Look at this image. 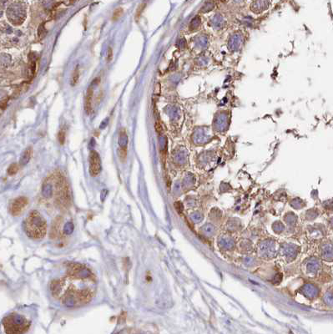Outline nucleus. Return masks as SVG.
Segmentation results:
<instances>
[{"label": "nucleus", "instance_id": "nucleus-6", "mask_svg": "<svg viewBox=\"0 0 333 334\" xmlns=\"http://www.w3.org/2000/svg\"><path fill=\"white\" fill-rule=\"evenodd\" d=\"M32 152H33V149H32V147H29V148L24 151V154H23V156H22V158H21V163H22V164L23 165L26 164V163H28V162L29 161L30 158H31V156H32Z\"/></svg>", "mask_w": 333, "mask_h": 334}, {"label": "nucleus", "instance_id": "nucleus-14", "mask_svg": "<svg viewBox=\"0 0 333 334\" xmlns=\"http://www.w3.org/2000/svg\"><path fill=\"white\" fill-rule=\"evenodd\" d=\"M175 206H176V210L178 211L180 213L183 211V206H182V204H180V202H176V205H175Z\"/></svg>", "mask_w": 333, "mask_h": 334}, {"label": "nucleus", "instance_id": "nucleus-12", "mask_svg": "<svg viewBox=\"0 0 333 334\" xmlns=\"http://www.w3.org/2000/svg\"><path fill=\"white\" fill-rule=\"evenodd\" d=\"M58 140L60 141V145H64V141H65V133L63 131V130L59 132V134H58Z\"/></svg>", "mask_w": 333, "mask_h": 334}, {"label": "nucleus", "instance_id": "nucleus-11", "mask_svg": "<svg viewBox=\"0 0 333 334\" xmlns=\"http://www.w3.org/2000/svg\"><path fill=\"white\" fill-rule=\"evenodd\" d=\"M43 25H44V24H41V25L39 26V29H38V35H39V39H43V38L45 36V33H46V30H45V27H44Z\"/></svg>", "mask_w": 333, "mask_h": 334}, {"label": "nucleus", "instance_id": "nucleus-7", "mask_svg": "<svg viewBox=\"0 0 333 334\" xmlns=\"http://www.w3.org/2000/svg\"><path fill=\"white\" fill-rule=\"evenodd\" d=\"M79 66H76L74 69V71L72 73L71 75V80H70V84H71L72 86H75L76 85V84L78 83L79 81Z\"/></svg>", "mask_w": 333, "mask_h": 334}, {"label": "nucleus", "instance_id": "nucleus-10", "mask_svg": "<svg viewBox=\"0 0 333 334\" xmlns=\"http://www.w3.org/2000/svg\"><path fill=\"white\" fill-rule=\"evenodd\" d=\"M18 165L12 164L10 166H9V170H8V173H9V175L13 176V175H15V174L17 173V172H18Z\"/></svg>", "mask_w": 333, "mask_h": 334}, {"label": "nucleus", "instance_id": "nucleus-5", "mask_svg": "<svg viewBox=\"0 0 333 334\" xmlns=\"http://www.w3.org/2000/svg\"><path fill=\"white\" fill-rule=\"evenodd\" d=\"M93 95H94V89L92 87H89L87 90L86 96L84 99V111L87 115H90L92 113Z\"/></svg>", "mask_w": 333, "mask_h": 334}, {"label": "nucleus", "instance_id": "nucleus-8", "mask_svg": "<svg viewBox=\"0 0 333 334\" xmlns=\"http://www.w3.org/2000/svg\"><path fill=\"white\" fill-rule=\"evenodd\" d=\"M119 159L122 161H125L127 156V149L126 147H120L119 150Z\"/></svg>", "mask_w": 333, "mask_h": 334}, {"label": "nucleus", "instance_id": "nucleus-4", "mask_svg": "<svg viewBox=\"0 0 333 334\" xmlns=\"http://www.w3.org/2000/svg\"><path fill=\"white\" fill-rule=\"evenodd\" d=\"M9 327H7V331L9 332L10 334H18L19 332H22L25 328L24 320L21 317H15L10 320L7 323Z\"/></svg>", "mask_w": 333, "mask_h": 334}, {"label": "nucleus", "instance_id": "nucleus-3", "mask_svg": "<svg viewBox=\"0 0 333 334\" xmlns=\"http://www.w3.org/2000/svg\"><path fill=\"white\" fill-rule=\"evenodd\" d=\"M28 205V199L26 197H18L17 199H15L10 206V212L14 216L20 215L23 212L24 208Z\"/></svg>", "mask_w": 333, "mask_h": 334}, {"label": "nucleus", "instance_id": "nucleus-9", "mask_svg": "<svg viewBox=\"0 0 333 334\" xmlns=\"http://www.w3.org/2000/svg\"><path fill=\"white\" fill-rule=\"evenodd\" d=\"M123 13H124V10H123L122 8H119V9H115V11L113 14V17H112L113 21L118 20L120 18V16L123 14Z\"/></svg>", "mask_w": 333, "mask_h": 334}, {"label": "nucleus", "instance_id": "nucleus-13", "mask_svg": "<svg viewBox=\"0 0 333 334\" xmlns=\"http://www.w3.org/2000/svg\"><path fill=\"white\" fill-rule=\"evenodd\" d=\"M112 58H113V50H112V49L109 48V49H108V53H107V61L108 62H110L111 60H112Z\"/></svg>", "mask_w": 333, "mask_h": 334}, {"label": "nucleus", "instance_id": "nucleus-1", "mask_svg": "<svg viewBox=\"0 0 333 334\" xmlns=\"http://www.w3.org/2000/svg\"><path fill=\"white\" fill-rule=\"evenodd\" d=\"M24 228L26 235L29 238L39 240L46 235L47 222L39 212L33 211L24 221Z\"/></svg>", "mask_w": 333, "mask_h": 334}, {"label": "nucleus", "instance_id": "nucleus-2", "mask_svg": "<svg viewBox=\"0 0 333 334\" xmlns=\"http://www.w3.org/2000/svg\"><path fill=\"white\" fill-rule=\"evenodd\" d=\"M89 174L93 177L98 176L102 170L101 159L99 153L95 150H92L89 153Z\"/></svg>", "mask_w": 333, "mask_h": 334}]
</instances>
